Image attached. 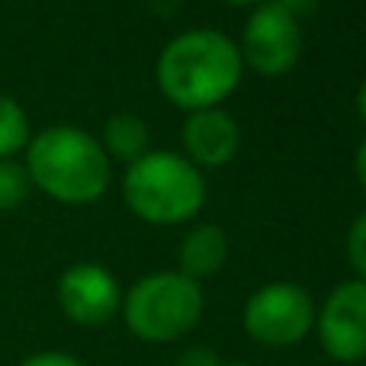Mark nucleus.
<instances>
[{"mask_svg":"<svg viewBox=\"0 0 366 366\" xmlns=\"http://www.w3.org/2000/svg\"><path fill=\"white\" fill-rule=\"evenodd\" d=\"M238 42L219 29H187L174 36L158 55V87L174 107L187 113L222 107L241 84Z\"/></svg>","mask_w":366,"mask_h":366,"instance_id":"nucleus-1","label":"nucleus"},{"mask_svg":"<svg viewBox=\"0 0 366 366\" xmlns=\"http://www.w3.org/2000/svg\"><path fill=\"white\" fill-rule=\"evenodd\" d=\"M26 174L39 189L68 206L97 202L109 187V154L100 139L77 126H51L39 132L26 154Z\"/></svg>","mask_w":366,"mask_h":366,"instance_id":"nucleus-2","label":"nucleus"},{"mask_svg":"<svg viewBox=\"0 0 366 366\" xmlns=\"http://www.w3.org/2000/svg\"><path fill=\"white\" fill-rule=\"evenodd\" d=\"M126 206L152 225L189 222L206 202V180L199 167L177 152H145L122 177Z\"/></svg>","mask_w":366,"mask_h":366,"instance_id":"nucleus-3","label":"nucleus"},{"mask_svg":"<svg viewBox=\"0 0 366 366\" xmlns=\"http://www.w3.org/2000/svg\"><path fill=\"white\" fill-rule=\"evenodd\" d=\"M202 290L180 270H161L139 280L122 299V318L135 337L148 344H167L189 335L202 318Z\"/></svg>","mask_w":366,"mask_h":366,"instance_id":"nucleus-4","label":"nucleus"},{"mask_svg":"<svg viewBox=\"0 0 366 366\" xmlns=\"http://www.w3.org/2000/svg\"><path fill=\"white\" fill-rule=\"evenodd\" d=\"M315 299L296 283H267L244 302V331L264 347H292L315 328Z\"/></svg>","mask_w":366,"mask_h":366,"instance_id":"nucleus-5","label":"nucleus"},{"mask_svg":"<svg viewBox=\"0 0 366 366\" xmlns=\"http://www.w3.org/2000/svg\"><path fill=\"white\" fill-rule=\"evenodd\" d=\"M241 61L251 64L257 74L264 77H283L296 68L299 55H302V29L299 19L290 16L283 6L273 0L254 6L247 16L244 29H241Z\"/></svg>","mask_w":366,"mask_h":366,"instance_id":"nucleus-6","label":"nucleus"},{"mask_svg":"<svg viewBox=\"0 0 366 366\" xmlns=\"http://www.w3.org/2000/svg\"><path fill=\"white\" fill-rule=\"evenodd\" d=\"M318 341L325 354L337 363L366 360V283L344 280L325 299L322 312L315 315Z\"/></svg>","mask_w":366,"mask_h":366,"instance_id":"nucleus-7","label":"nucleus"},{"mask_svg":"<svg viewBox=\"0 0 366 366\" xmlns=\"http://www.w3.org/2000/svg\"><path fill=\"white\" fill-rule=\"evenodd\" d=\"M61 312L77 325H107L122 305V292L116 277L100 264H74L58 280Z\"/></svg>","mask_w":366,"mask_h":366,"instance_id":"nucleus-8","label":"nucleus"},{"mask_svg":"<svg viewBox=\"0 0 366 366\" xmlns=\"http://www.w3.org/2000/svg\"><path fill=\"white\" fill-rule=\"evenodd\" d=\"M180 142L187 152L183 158L193 161L196 167H225L228 161H234L241 148V129L232 113L212 107L187 116Z\"/></svg>","mask_w":366,"mask_h":366,"instance_id":"nucleus-9","label":"nucleus"},{"mask_svg":"<svg viewBox=\"0 0 366 366\" xmlns=\"http://www.w3.org/2000/svg\"><path fill=\"white\" fill-rule=\"evenodd\" d=\"M228 257V238L219 225H196L180 241V273L189 280H206L222 270Z\"/></svg>","mask_w":366,"mask_h":366,"instance_id":"nucleus-10","label":"nucleus"},{"mask_svg":"<svg viewBox=\"0 0 366 366\" xmlns=\"http://www.w3.org/2000/svg\"><path fill=\"white\" fill-rule=\"evenodd\" d=\"M103 152L109 154V161H139L148 152V126L139 113H116L107 119L103 129Z\"/></svg>","mask_w":366,"mask_h":366,"instance_id":"nucleus-11","label":"nucleus"},{"mask_svg":"<svg viewBox=\"0 0 366 366\" xmlns=\"http://www.w3.org/2000/svg\"><path fill=\"white\" fill-rule=\"evenodd\" d=\"M29 139V119L16 100L0 94V161H6L13 152L26 145Z\"/></svg>","mask_w":366,"mask_h":366,"instance_id":"nucleus-12","label":"nucleus"},{"mask_svg":"<svg viewBox=\"0 0 366 366\" xmlns=\"http://www.w3.org/2000/svg\"><path fill=\"white\" fill-rule=\"evenodd\" d=\"M26 193H29V174H26V167H19L16 161H0V209L23 206Z\"/></svg>","mask_w":366,"mask_h":366,"instance_id":"nucleus-13","label":"nucleus"},{"mask_svg":"<svg viewBox=\"0 0 366 366\" xmlns=\"http://www.w3.org/2000/svg\"><path fill=\"white\" fill-rule=\"evenodd\" d=\"M347 260L366 283V212L357 215L354 225L347 228Z\"/></svg>","mask_w":366,"mask_h":366,"instance_id":"nucleus-14","label":"nucleus"},{"mask_svg":"<svg viewBox=\"0 0 366 366\" xmlns=\"http://www.w3.org/2000/svg\"><path fill=\"white\" fill-rule=\"evenodd\" d=\"M19 366H84L77 357L71 354H61V350H45V354H32L26 357Z\"/></svg>","mask_w":366,"mask_h":366,"instance_id":"nucleus-15","label":"nucleus"},{"mask_svg":"<svg viewBox=\"0 0 366 366\" xmlns=\"http://www.w3.org/2000/svg\"><path fill=\"white\" fill-rule=\"evenodd\" d=\"M180 366H219V357L206 347H193L180 357Z\"/></svg>","mask_w":366,"mask_h":366,"instance_id":"nucleus-16","label":"nucleus"},{"mask_svg":"<svg viewBox=\"0 0 366 366\" xmlns=\"http://www.w3.org/2000/svg\"><path fill=\"white\" fill-rule=\"evenodd\" d=\"M273 4L283 6V10L290 13V16H296V19H299V16H305V13L315 10L318 0H273Z\"/></svg>","mask_w":366,"mask_h":366,"instance_id":"nucleus-17","label":"nucleus"},{"mask_svg":"<svg viewBox=\"0 0 366 366\" xmlns=\"http://www.w3.org/2000/svg\"><path fill=\"white\" fill-rule=\"evenodd\" d=\"M357 177H360V187L366 189V142L360 145V152H357Z\"/></svg>","mask_w":366,"mask_h":366,"instance_id":"nucleus-18","label":"nucleus"},{"mask_svg":"<svg viewBox=\"0 0 366 366\" xmlns=\"http://www.w3.org/2000/svg\"><path fill=\"white\" fill-rule=\"evenodd\" d=\"M357 113H360V119L366 126V81L360 84V90H357Z\"/></svg>","mask_w":366,"mask_h":366,"instance_id":"nucleus-19","label":"nucleus"},{"mask_svg":"<svg viewBox=\"0 0 366 366\" xmlns=\"http://www.w3.org/2000/svg\"><path fill=\"white\" fill-rule=\"evenodd\" d=\"M225 4H234V6H244V4H264V0H225Z\"/></svg>","mask_w":366,"mask_h":366,"instance_id":"nucleus-20","label":"nucleus"},{"mask_svg":"<svg viewBox=\"0 0 366 366\" xmlns=\"http://www.w3.org/2000/svg\"><path fill=\"white\" fill-rule=\"evenodd\" d=\"M219 366H247V363H219Z\"/></svg>","mask_w":366,"mask_h":366,"instance_id":"nucleus-21","label":"nucleus"}]
</instances>
